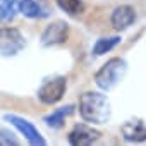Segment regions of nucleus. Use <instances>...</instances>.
Listing matches in <instances>:
<instances>
[{"instance_id": "obj_1", "label": "nucleus", "mask_w": 146, "mask_h": 146, "mask_svg": "<svg viewBox=\"0 0 146 146\" xmlns=\"http://www.w3.org/2000/svg\"><path fill=\"white\" fill-rule=\"evenodd\" d=\"M79 113L90 124H107L112 115V107L105 95L86 91L79 98Z\"/></svg>"}, {"instance_id": "obj_2", "label": "nucleus", "mask_w": 146, "mask_h": 146, "mask_svg": "<svg viewBox=\"0 0 146 146\" xmlns=\"http://www.w3.org/2000/svg\"><path fill=\"white\" fill-rule=\"evenodd\" d=\"M127 72V64L124 58L120 57H113L110 60H107V64H103L100 67V70H96L95 74V83L100 90L108 91L113 90L125 76Z\"/></svg>"}, {"instance_id": "obj_3", "label": "nucleus", "mask_w": 146, "mask_h": 146, "mask_svg": "<svg viewBox=\"0 0 146 146\" xmlns=\"http://www.w3.org/2000/svg\"><path fill=\"white\" fill-rule=\"evenodd\" d=\"M26 45L24 36L16 28H0V57H14Z\"/></svg>"}, {"instance_id": "obj_4", "label": "nucleus", "mask_w": 146, "mask_h": 146, "mask_svg": "<svg viewBox=\"0 0 146 146\" xmlns=\"http://www.w3.org/2000/svg\"><path fill=\"white\" fill-rule=\"evenodd\" d=\"M67 90V79L64 76H55V78H50L46 79L40 90H38V98L41 103L45 105H53L57 103L58 100H62L64 93Z\"/></svg>"}, {"instance_id": "obj_5", "label": "nucleus", "mask_w": 146, "mask_h": 146, "mask_svg": "<svg viewBox=\"0 0 146 146\" xmlns=\"http://www.w3.org/2000/svg\"><path fill=\"white\" fill-rule=\"evenodd\" d=\"M4 119H5L7 122H11V124L28 139L29 144H33V146H45L43 136L40 134V131H38L29 120H26V119H23V117H17V115H14V113H7Z\"/></svg>"}, {"instance_id": "obj_6", "label": "nucleus", "mask_w": 146, "mask_h": 146, "mask_svg": "<svg viewBox=\"0 0 146 146\" xmlns=\"http://www.w3.org/2000/svg\"><path fill=\"white\" fill-rule=\"evenodd\" d=\"M67 38H69V24L64 21H53L43 29L40 40L43 46H53V45L65 43Z\"/></svg>"}, {"instance_id": "obj_7", "label": "nucleus", "mask_w": 146, "mask_h": 146, "mask_svg": "<svg viewBox=\"0 0 146 146\" xmlns=\"http://www.w3.org/2000/svg\"><path fill=\"white\" fill-rule=\"evenodd\" d=\"M100 136H102V132L93 129L91 125L78 124L72 127L67 139H69V144H72V146H88V144H93L95 141H98Z\"/></svg>"}, {"instance_id": "obj_8", "label": "nucleus", "mask_w": 146, "mask_h": 146, "mask_svg": "<svg viewBox=\"0 0 146 146\" xmlns=\"http://www.w3.org/2000/svg\"><path fill=\"white\" fill-rule=\"evenodd\" d=\"M120 132L124 139L129 143H143L146 141V120H141V119L127 120L122 124Z\"/></svg>"}, {"instance_id": "obj_9", "label": "nucleus", "mask_w": 146, "mask_h": 146, "mask_svg": "<svg viewBox=\"0 0 146 146\" xmlns=\"http://www.w3.org/2000/svg\"><path fill=\"white\" fill-rule=\"evenodd\" d=\"M134 21H136V11L131 5H119L113 9V12L110 16V23H112L113 29H117V31L127 29L131 24H134Z\"/></svg>"}, {"instance_id": "obj_10", "label": "nucleus", "mask_w": 146, "mask_h": 146, "mask_svg": "<svg viewBox=\"0 0 146 146\" xmlns=\"http://www.w3.org/2000/svg\"><path fill=\"white\" fill-rule=\"evenodd\" d=\"M17 9L23 16L31 17V19H43L48 16V11L36 0H19Z\"/></svg>"}, {"instance_id": "obj_11", "label": "nucleus", "mask_w": 146, "mask_h": 146, "mask_svg": "<svg viewBox=\"0 0 146 146\" xmlns=\"http://www.w3.org/2000/svg\"><path fill=\"white\" fill-rule=\"evenodd\" d=\"M72 113H74V105H65V107L57 108V110L52 112L50 115H46L43 120H45V124H46L48 127H52V129H60V127L64 125V122H65V117H69V115H72Z\"/></svg>"}, {"instance_id": "obj_12", "label": "nucleus", "mask_w": 146, "mask_h": 146, "mask_svg": "<svg viewBox=\"0 0 146 146\" xmlns=\"http://www.w3.org/2000/svg\"><path fill=\"white\" fill-rule=\"evenodd\" d=\"M120 43V38L119 36H108V38H100V40H96V43L93 45V55H96V57H100V55H105V53H108L110 50H113L117 45Z\"/></svg>"}, {"instance_id": "obj_13", "label": "nucleus", "mask_w": 146, "mask_h": 146, "mask_svg": "<svg viewBox=\"0 0 146 146\" xmlns=\"http://www.w3.org/2000/svg\"><path fill=\"white\" fill-rule=\"evenodd\" d=\"M17 11V0H0V24L11 23Z\"/></svg>"}, {"instance_id": "obj_14", "label": "nucleus", "mask_w": 146, "mask_h": 146, "mask_svg": "<svg viewBox=\"0 0 146 146\" xmlns=\"http://www.w3.org/2000/svg\"><path fill=\"white\" fill-rule=\"evenodd\" d=\"M57 5H58V9H62L69 16H79L84 12L83 0H57Z\"/></svg>"}, {"instance_id": "obj_15", "label": "nucleus", "mask_w": 146, "mask_h": 146, "mask_svg": "<svg viewBox=\"0 0 146 146\" xmlns=\"http://www.w3.org/2000/svg\"><path fill=\"white\" fill-rule=\"evenodd\" d=\"M19 141L11 131H0V146H17Z\"/></svg>"}]
</instances>
